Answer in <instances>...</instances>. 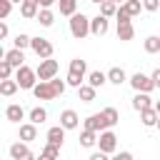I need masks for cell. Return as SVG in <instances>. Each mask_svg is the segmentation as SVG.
<instances>
[{
    "instance_id": "cell-12",
    "label": "cell",
    "mask_w": 160,
    "mask_h": 160,
    "mask_svg": "<svg viewBox=\"0 0 160 160\" xmlns=\"http://www.w3.org/2000/svg\"><path fill=\"white\" fill-rule=\"evenodd\" d=\"M20 142H30V140H35L38 138V125H32V122H25V125H20Z\"/></svg>"
},
{
    "instance_id": "cell-4",
    "label": "cell",
    "mask_w": 160,
    "mask_h": 160,
    "mask_svg": "<svg viewBox=\"0 0 160 160\" xmlns=\"http://www.w3.org/2000/svg\"><path fill=\"white\" fill-rule=\"evenodd\" d=\"M130 85L135 88V92H145V95H150V92L155 90L152 78H150V75H145V72H135V75L130 78Z\"/></svg>"
},
{
    "instance_id": "cell-1",
    "label": "cell",
    "mask_w": 160,
    "mask_h": 160,
    "mask_svg": "<svg viewBox=\"0 0 160 160\" xmlns=\"http://www.w3.org/2000/svg\"><path fill=\"white\" fill-rule=\"evenodd\" d=\"M70 32H72V38L82 40L85 35H90V20H88L82 12H75V15L70 18Z\"/></svg>"
},
{
    "instance_id": "cell-29",
    "label": "cell",
    "mask_w": 160,
    "mask_h": 160,
    "mask_svg": "<svg viewBox=\"0 0 160 160\" xmlns=\"http://www.w3.org/2000/svg\"><path fill=\"white\" fill-rule=\"evenodd\" d=\"M78 98H80L82 102H92V100H95V88H90V85H82V88L78 90Z\"/></svg>"
},
{
    "instance_id": "cell-34",
    "label": "cell",
    "mask_w": 160,
    "mask_h": 160,
    "mask_svg": "<svg viewBox=\"0 0 160 160\" xmlns=\"http://www.w3.org/2000/svg\"><path fill=\"white\" fill-rule=\"evenodd\" d=\"M122 10L132 18V15H138V12L142 10V2H140V0H130V2H125V5H122Z\"/></svg>"
},
{
    "instance_id": "cell-8",
    "label": "cell",
    "mask_w": 160,
    "mask_h": 160,
    "mask_svg": "<svg viewBox=\"0 0 160 160\" xmlns=\"http://www.w3.org/2000/svg\"><path fill=\"white\" fill-rule=\"evenodd\" d=\"M10 158L12 160H35V155L30 152V148L25 142H12L10 145Z\"/></svg>"
},
{
    "instance_id": "cell-15",
    "label": "cell",
    "mask_w": 160,
    "mask_h": 160,
    "mask_svg": "<svg viewBox=\"0 0 160 160\" xmlns=\"http://www.w3.org/2000/svg\"><path fill=\"white\" fill-rule=\"evenodd\" d=\"M62 140H65V130H62L60 125H55V128H50V130H48V145L60 148V145H62Z\"/></svg>"
},
{
    "instance_id": "cell-22",
    "label": "cell",
    "mask_w": 160,
    "mask_h": 160,
    "mask_svg": "<svg viewBox=\"0 0 160 160\" xmlns=\"http://www.w3.org/2000/svg\"><path fill=\"white\" fill-rule=\"evenodd\" d=\"M158 112H155V108H150V110H142L140 112V122L145 125V128H152V125H158Z\"/></svg>"
},
{
    "instance_id": "cell-16",
    "label": "cell",
    "mask_w": 160,
    "mask_h": 160,
    "mask_svg": "<svg viewBox=\"0 0 160 160\" xmlns=\"http://www.w3.org/2000/svg\"><path fill=\"white\" fill-rule=\"evenodd\" d=\"M132 108H135L138 112H142V110H150V108H152V100H150V95H145V92H138V95L132 98Z\"/></svg>"
},
{
    "instance_id": "cell-17",
    "label": "cell",
    "mask_w": 160,
    "mask_h": 160,
    "mask_svg": "<svg viewBox=\"0 0 160 160\" xmlns=\"http://www.w3.org/2000/svg\"><path fill=\"white\" fill-rule=\"evenodd\" d=\"M105 75H108V82H112V85H122V82L128 80V75H125L122 68H110Z\"/></svg>"
},
{
    "instance_id": "cell-31",
    "label": "cell",
    "mask_w": 160,
    "mask_h": 160,
    "mask_svg": "<svg viewBox=\"0 0 160 160\" xmlns=\"http://www.w3.org/2000/svg\"><path fill=\"white\" fill-rule=\"evenodd\" d=\"M38 22H40L42 28H50V25L55 22V15H52L50 10H40V12H38Z\"/></svg>"
},
{
    "instance_id": "cell-46",
    "label": "cell",
    "mask_w": 160,
    "mask_h": 160,
    "mask_svg": "<svg viewBox=\"0 0 160 160\" xmlns=\"http://www.w3.org/2000/svg\"><path fill=\"white\" fill-rule=\"evenodd\" d=\"M152 108H155V112H158V115H160V100H158V102H155V105H152Z\"/></svg>"
},
{
    "instance_id": "cell-20",
    "label": "cell",
    "mask_w": 160,
    "mask_h": 160,
    "mask_svg": "<svg viewBox=\"0 0 160 160\" xmlns=\"http://www.w3.org/2000/svg\"><path fill=\"white\" fill-rule=\"evenodd\" d=\"M5 118H8L10 122H20V120L25 118V110H22V105H8V110H5Z\"/></svg>"
},
{
    "instance_id": "cell-11",
    "label": "cell",
    "mask_w": 160,
    "mask_h": 160,
    "mask_svg": "<svg viewBox=\"0 0 160 160\" xmlns=\"http://www.w3.org/2000/svg\"><path fill=\"white\" fill-rule=\"evenodd\" d=\"M38 12H40L38 0H22V2H20V15H22V18L32 20V18H38Z\"/></svg>"
},
{
    "instance_id": "cell-47",
    "label": "cell",
    "mask_w": 160,
    "mask_h": 160,
    "mask_svg": "<svg viewBox=\"0 0 160 160\" xmlns=\"http://www.w3.org/2000/svg\"><path fill=\"white\" fill-rule=\"evenodd\" d=\"M158 128H160V118H158Z\"/></svg>"
},
{
    "instance_id": "cell-13",
    "label": "cell",
    "mask_w": 160,
    "mask_h": 160,
    "mask_svg": "<svg viewBox=\"0 0 160 160\" xmlns=\"http://www.w3.org/2000/svg\"><path fill=\"white\" fill-rule=\"evenodd\" d=\"M90 32H92V35H98V38H100V35H105V32H108V18H102V15L92 18V20H90Z\"/></svg>"
},
{
    "instance_id": "cell-43",
    "label": "cell",
    "mask_w": 160,
    "mask_h": 160,
    "mask_svg": "<svg viewBox=\"0 0 160 160\" xmlns=\"http://www.w3.org/2000/svg\"><path fill=\"white\" fill-rule=\"evenodd\" d=\"M150 78H152V82H155V88H160V68H158V70H155V72H152Z\"/></svg>"
},
{
    "instance_id": "cell-26",
    "label": "cell",
    "mask_w": 160,
    "mask_h": 160,
    "mask_svg": "<svg viewBox=\"0 0 160 160\" xmlns=\"http://www.w3.org/2000/svg\"><path fill=\"white\" fill-rule=\"evenodd\" d=\"M145 52H150V55L160 52V38H158V35H150V38H145Z\"/></svg>"
},
{
    "instance_id": "cell-32",
    "label": "cell",
    "mask_w": 160,
    "mask_h": 160,
    "mask_svg": "<svg viewBox=\"0 0 160 160\" xmlns=\"http://www.w3.org/2000/svg\"><path fill=\"white\" fill-rule=\"evenodd\" d=\"M30 40H32L30 35L18 32V35H15V40H12V42H15V50H25V48H30Z\"/></svg>"
},
{
    "instance_id": "cell-3",
    "label": "cell",
    "mask_w": 160,
    "mask_h": 160,
    "mask_svg": "<svg viewBox=\"0 0 160 160\" xmlns=\"http://www.w3.org/2000/svg\"><path fill=\"white\" fill-rule=\"evenodd\" d=\"M38 75H35V70L32 68H28V65H22L20 70H15V82H18V88H22V90H32L38 82Z\"/></svg>"
},
{
    "instance_id": "cell-7",
    "label": "cell",
    "mask_w": 160,
    "mask_h": 160,
    "mask_svg": "<svg viewBox=\"0 0 160 160\" xmlns=\"http://www.w3.org/2000/svg\"><path fill=\"white\" fill-rule=\"evenodd\" d=\"M85 130H90V132H105L108 130V122H105L102 112H95V115L85 118Z\"/></svg>"
},
{
    "instance_id": "cell-2",
    "label": "cell",
    "mask_w": 160,
    "mask_h": 160,
    "mask_svg": "<svg viewBox=\"0 0 160 160\" xmlns=\"http://www.w3.org/2000/svg\"><path fill=\"white\" fill-rule=\"evenodd\" d=\"M58 70H60L58 60H52V58H50V60H40V65H38L35 75H38V80H40V82H50V80H55Z\"/></svg>"
},
{
    "instance_id": "cell-40",
    "label": "cell",
    "mask_w": 160,
    "mask_h": 160,
    "mask_svg": "<svg viewBox=\"0 0 160 160\" xmlns=\"http://www.w3.org/2000/svg\"><path fill=\"white\" fill-rule=\"evenodd\" d=\"M142 8H145V10H150V12H155V10L160 8V2H158V0H145V2H142Z\"/></svg>"
},
{
    "instance_id": "cell-21",
    "label": "cell",
    "mask_w": 160,
    "mask_h": 160,
    "mask_svg": "<svg viewBox=\"0 0 160 160\" xmlns=\"http://www.w3.org/2000/svg\"><path fill=\"white\" fill-rule=\"evenodd\" d=\"M28 118H30L32 125H42V122L48 120V110H45V108H32V110L28 112Z\"/></svg>"
},
{
    "instance_id": "cell-33",
    "label": "cell",
    "mask_w": 160,
    "mask_h": 160,
    "mask_svg": "<svg viewBox=\"0 0 160 160\" xmlns=\"http://www.w3.org/2000/svg\"><path fill=\"white\" fill-rule=\"evenodd\" d=\"M100 15H102V18H110V15H118V5H115V2H110V0H105V2L100 5Z\"/></svg>"
},
{
    "instance_id": "cell-19",
    "label": "cell",
    "mask_w": 160,
    "mask_h": 160,
    "mask_svg": "<svg viewBox=\"0 0 160 160\" xmlns=\"http://www.w3.org/2000/svg\"><path fill=\"white\" fill-rule=\"evenodd\" d=\"M132 38H135V28H132V22H122V25H118V40L128 42V40H132Z\"/></svg>"
},
{
    "instance_id": "cell-9",
    "label": "cell",
    "mask_w": 160,
    "mask_h": 160,
    "mask_svg": "<svg viewBox=\"0 0 160 160\" xmlns=\"http://www.w3.org/2000/svg\"><path fill=\"white\" fill-rule=\"evenodd\" d=\"M78 122H80V118H78L75 110H62V112H60V128H62V130H75Z\"/></svg>"
},
{
    "instance_id": "cell-27",
    "label": "cell",
    "mask_w": 160,
    "mask_h": 160,
    "mask_svg": "<svg viewBox=\"0 0 160 160\" xmlns=\"http://www.w3.org/2000/svg\"><path fill=\"white\" fill-rule=\"evenodd\" d=\"M58 155H60V148H55V145H45L38 160H58Z\"/></svg>"
},
{
    "instance_id": "cell-6",
    "label": "cell",
    "mask_w": 160,
    "mask_h": 160,
    "mask_svg": "<svg viewBox=\"0 0 160 160\" xmlns=\"http://www.w3.org/2000/svg\"><path fill=\"white\" fill-rule=\"evenodd\" d=\"M98 148H100V152H105V155L115 152V148H118V135L110 132V130L100 132V135H98Z\"/></svg>"
},
{
    "instance_id": "cell-36",
    "label": "cell",
    "mask_w": 160,
    "mask_h": 160,
    "mask_svg": "<svg viewBox=\"0 0 160 160\" xmlns=\"http://www.w3.org/2000/svg\"><path fill=\"white\" fill-rule=\"evenodd\" d=\"M65 85H70V88H82V78L80 75H75V72H68V80H65Z\"/></svg>"
},
{
    "instance_id": "cell-25",
    "label": "cell",
    "mask_w": 160,
    "mask_h": 160,
    "mask_svg": "<svg viewBox=\"0 0 160 160\" xmlns=\"http://www.w3.org/2000/svg\"><path fill=\"white\" fill-rule=\"evenodd\" d=\"M15 92H18V82H15V80H2V82H0V95L10 98V95H15Z\"/></svg>"
},
{
    "instance_id": "cell-23",
    "label": "cell",
    "mask_w": 160,
    "mask_h": 160,
    "mask_svg": "<svg viewBox=\"0 0 160 160\" xmlns=\"http://www.w3.org/2000/svg\"><path fill=\"white\" fill-rule=\"evenodd\" d=\"M85 70H88V62H85L82 58H72V60H70V72L85 78Z\"/></svg>"
},
{
    "instance_id": "cell-5",
    "label": "cell",
    "mask_w": 160,
    "mask_h": 160,
    "mask_svg": "<svg viewBox=\"0 0 160 160\" xmlns=\"http://www.w3.org/2000/svg\"><path fill=\"white\" fill-rule=\"evenodd\" d=\"M30 48H32V52H35L40 60H50V58H52V42L45 40V38H32V40H30Z\"/></svg>"
},
{
    "instance_id": "cell-30",
    "label": "cell",
    "mask_w": 160,
    "mask_h": 160,
    "mask_svg": "<svg viewBox=\"0 0 160 160\" xmlns=\"http://www.w3.org/2000/svg\"><path fill=\"white\" fill-rule=\"evenodd\" d=\"M102 118H105L108 128L118 125V120H120V115H118V110H115V108H105V110H102Z\"/></svg>"
},
{
    "instance_id": "cell-24",
    "label": "cell",
    "mask_w": 160,
    "mask_h": 160,
    "mask_svg": "<svg viewBox=\"0 0 160 160\" xmlns=\"http://www.w3.org/2000/svg\"><path fill=\"white\" fill-rule=\"evenodd\" d=\"M80 145H82V148H92V145H98V132L82 130V132H80Z\"/></svg>"
},
{
    "instance_id": "cell-10",
    "label": "cell",
    "mask_w": 160,
    "mask_h": 160,
    "mask_svg": "<svg viewBox=\"0 0 160 160\" xmlns=\"http://www.w3.org/2000/svg\"><path fill=\"white\" fill-rule=\"evenodd\" d=\"M32 95L38 98V100H55L58 95L52 92V85L50 82H38L35 88H32Z\"/></svg>"
},
{
    "instance_id": "cell-41",
    "label": "cell",
    "mask_w": 160,
    "mask_h": 160,
    "mask_svg": "<svg viewBox=\"0 0 160 160\" xmlns=\"http://www.w3.org/2000/svg\"><path fill=\"white\" fill-rule=\"evenodd\" d=\"M112 160H132V152H128V150H122V152H115V155H112Z\"/></svg>"
},
{
    "instance_id": "cell-39",
    "label": "cell",
    "mask_w": 160,
    "mask_h": 160,
    "mask_svg": "<svg viewBox=\"0 0 160 160\" xmlns=\"http://www.w3.org/2000/svg\"><path fill=\"white\" fill-rule=\"evenodd\" d=\"M115 18H118V25H122V22H130V15H128L122 8H118V15H115Z\"/></svg>"
},
{
    "instance_id": "cell-37",
    "label": "cell",
    "mask_w": 160,
    "mask_h": 160,
    "mask_svg": "<svg viewBox=\"0 0 160 160\" xmlns=\"http://www.w3.org/2000/svg\"><path fill=\"white\" fill-rule=\"evenodd\" d=\"M10 10H12V2L10 0H0V22H2V18L10 15Z\"/></svg>"
},
{
    "instance_id": "cell-28",
    "label": "cell",
    "mask_w": 160,
    "mask_h": 160,
    "mask_svg": "<svg viewBox=\"0 0 160 160\" xmlns=\"http://www.w3.org/2000/svg\"><path fill=\"white\" fill-rule=\"evenodd\" d=\"M75 10H78V2H75V0H60V12H62V15L72 18Z\"/></svg>"
},
{
    "instance_id": "cell-42",
    "label": "cell",
    "mask_w": 160,
    "mask_h": 160,
    "mask_svg": "<svg viewBox=\"0 0 160 160\" xmlns=\"http://www.w3.org/2000/svg\"><path fill=\"white\" fill-rule=\"evenodd\" d=\"M8 38V25L5 22H0V45H2V40Z\"/></svg>"
},
{
    "instance_id": "cell-35",
    "label": "cell",
    "mask_w": 160,
    "mask_h": 160,
    "mask_svg": "<svg viewBox=\"0 0 160 160\" xmlns=\"http://www.w3.org/2000/svg\"><path fill=\"white\" fill-rule=\"evenodd\" d=\"M10 75H12V65H10L8 60H2V62H0V82H2V80H10Z\"/></svg>"
},
{
    "instance_id": "cell-18",
    "label": "cell",
    "mask_w": 160,
    "mask_h": 160,
    "mask_svg": "<svg viewBox=\"0 0 160 160\" xmlns=\"http://www.w3.org/2000/svg\"><path fill=\"white\" fill-rule=\"evenodd\" d=\"M105 82H108V75H105L102 70H92V72L88 75V85H90V88H95V90H98V88H102Z\"/></svg>"
},
{
    "instance_id": "cell-44",
    "label": "cell",
    "mask_w": 160,
    "mask_h": 160,
    "mask_svg": "<svg viewBox=\"0 0 160 160\" xmlns=\"http://www.w3.org/2000/svg\"><path fill=\"white\" fill-rule=\"evenodd\" d=\"M90 160H108V155L98 150V152H92V155H90Z\"/></svg>"
},
{
    "instance_id": "cell-38",
    "label": "cell",
    "mask_w": 160,
    "mask_h": 160,
    "mask_svg": "<svg viewBox=\"0 0 160 160\" xmlns=\"http://www.w3.org/2000/svg\"><path fill=\"white\" fill-rule=\"evenodd\" d=\"M50 85H52V92H55V95H62V92H65V88H68V85H65L62 80H58V78H55V80H50Z\"/></svg>"
},
{
    "instance_id": "cell-45",
    "label": "cell",
    "mask_w": 160,
    "mask_h": 160,
    "mask_svg": "<svg viewBox=\"0 0 160 160\" xmlns=\"http://www.w3.org/2000/svg\"><path fill=\"white\" fill-rule=\"evenodd\" d=\"M5 55H8V52H5V48H2V45H0V62H2V60H5Z\"/></svg>"
},
{
    "instance_id": "cell-14",
    "label": "cell",
    "mask_w": 160,
    "mask_h": 160,
    "mask_svg": "<svg viewBox=\"0 0 160 160\" xmlns=\"http://www.w3.org/2000/svg\"><path fill=\"white\" fill-rule=\"evenodd\" d=\"M5 60L12 65V70H20L22 65H25V55H22V50H8V55H5Z\"/></svg>"
}]
</instances>
